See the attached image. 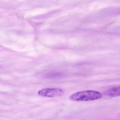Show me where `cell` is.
Masks as SVG:
<instances>
[{
	"label": "cell",
	"mask_w": 120,
	"mask_h": 120,
	"mask_svg": "<svg viewBox=\"0 0 120 120\" xmlns=\"http://www.w3.org/2000/svg\"><path fill=\"white\" fill-rule=\"evenodd\" d=\"M102 97V94L99 92L86 90L78 92L73 94L70 97V99L75 101H88L97 100Z\"/></svg>",
	"instance_id": "1"
},
{
	"label": "cell",
	"mask_w": 120,
	"mask_h": 120,
	"mask_svg": "<svg viewBox=\"0 0 120 120\" xmlns=\"http://www.w3.org/2000/svg\"><path fill=\"white\" fill-rule=\"evenodd\" d=\"M39 96L44 97H54L62 96L64 91L58 88H48L39 90L38 92Z\"/></svg>",
	"instance_id": "2"
},
{
	"label": "cell",
	"mask_w": 120,
	"mask_h": 120,
	"mask_svg": "<svg viewBox=\"0 0 120 120\" xmlns=\"http://www.w3.org/2000/svg\"><path fill=\"white\" fill-rule=\"evenodd\" d=\"M105 94L110 97L120 96V86L111 88L106 92Z\"/></svg>",
	"instance_id": "3"
}]
</instances>
